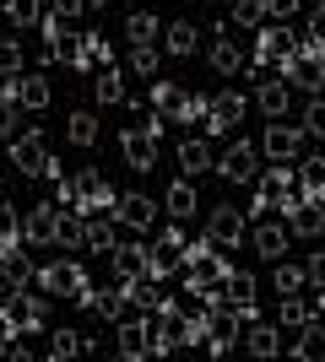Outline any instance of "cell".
<instances>
[{"label": "cell", "instance_id": "91938a15", "mask_svg": "<svg viewBox=\"0 0 325 362\" xmlns=\"http://www.w3.org/2000/svg\"><path fill=\"white\" fill-rule=\"evenodd\" d=\"M0 6H6V0H0Z\"/></svg>", "mask_w": 325, "mask_h": 362}, {"label": "cell", "instance_id": "74e56055", "mask_svg": "<svg viewBox=\"0 0 325 362\" xmlns=\"http://www.w3.org/2000/svg\"><path fill=\"white\" fill-rule=\"evenodd\" d=\"M108 65H114V49H108L98 33H87V38H81V71H108Z\"/></svg>", "mask_w": 325, "mask_h": 362}, {"label": "cell", "instance_id": "e0dca14e", "mask_svg": "<svg viewBox=\"0 0 325 362\" xmlns=\"http://www.w3.org/2000/svg\"><path fill=\"white\" fill-rule=\"evenodd\" d=\"M114 222H120L125 233H136V238H141V233L157 222V206H152L147 195H120V206H114Z\"/></svg>", "mask_w": 325, "mask_h": 362}, {"label": "cell", "instance_id": "f5cc1de1", "mask_svg": "<svg viewBox=\"0 0 325 362\" xmlns=\"http://www.w3.org/2000/svg\"><path fill=\"white\" fill-rule=\"evenodd\" d=\"M298 6H304V0H266V11L277 16V22H287V16H293Z\"/></svg>", "mask_w": 325, "mask_h": 362}, {"label": "cell", "instance_id": "30bf717a", "mask_svg": "<svg viewBox=\"0 0 325 362\" xmlns=\"http://www.w3.org/2000/svg\"><path fill=\"white\" fill-rule=\"evenodd\" d=\"M38 292H49V298H71V303H76L81 292H87V276H81L76 259H55V265H44V271H38Z\"/></svg>", "mask_w": 325, "mask_h": 362}, {"label": "cell", "instance_id": "4316f807", "mask_svg": "<svg viewBox=\"0 0 325 362\" xmlns=\"http://www.w3.org/2000/svg\"><path fill=\"white\" fill-rule=\"evenodd\" d=\"M55 249H87V211H65L60 206V227H55Z\"/></svg>", "mask_w": 325, "mask_h": 362}, {"label": "cell", "instance_id": "8fae6325", "mask_svg": "<svg viewBox=\"0 0 325 362\" xmlns=\"http://www.w3.org/2000/svg\"><path fill=\"white\" fill-rule=\"evenodd\" d=\"M6 87L16 92V103L28 108V114H44V108L55 103V81H49L44 71H22V76H11Z\"/></svg>", "mask_w": 325, "mask_h": 362}, {"label": "cell", "instance_id": "5bb4252c", "mask_svg": "<svg viewBox=\"0 0 325 362\" xmlns=\"http://www.w3.org/2000/svg\"><path fill=\"white\" fill-rule=\"evenodd\" d=\"M55 227H60V206L44 200V206H33V211L22 216V243H33V249H55Z\"/></svg>", "mask_w": 325, "mask_h": 362}, {"label": "cell", "instance_id": "277c9868", "mask_svg": "<svg viewBox=\"0 0 325 362\" xmlns=\"http://www.w3.org/2000/svg\"><path fill=\"white\" fill-rule=\"evenodd\" d=\"M0 314L16 325V335H28V341H33V335L44 330V319H49V292H44V298H33L28 287H16V292L0 298Z\"/></svg>", "mask_w": 325, "mask_h": 362}, {"label": "cell", "instance_id": "83f0119b", "mask_svg": "<svg viewBox=\"0 0 325 362\" xmlns=\"http://www.w3.org/2000/svg\"><path fill=\"white\" fill-rule=\"evenodd\" d=\"M93 92H98V103H103V108L125 103V98H130V92H125V71H120V65H108V71H93Z\"/></svg>", "mask_w": 325, "mask_h": 362}, {"label": "cell", "instance_id": "7dc6e473", "mask_svg": "<svg viewBox=\"0 0 325 362\" xmlns=\"http://www.w3.org/2000/svg\"><path fill=\"white\" fill-rule=\"evenodd\" d=\"M22 243V216L11 206H0V249H16Z\"/></svg>", "mask_w": 325, "mask_h": 362}, {"label": "cell", "instance_id": "7402d4cb", "mask_svg": "<svg viewBox=\"0 0 325 362\" xmlns=\"http://www.w3.org/2000/svg\"><path fill=\"white\" fill-rule=\"evenodd\" d=\"M38 281V271H33V259L22 255V249H0V287L16 292V287H33Z\"/></svg>", "mask_w": 325, "mask_h": 362}, {"label": "cell", "instance_id": "52a82bcc", "mask_svg": "<svg viewBox=\"0 0 325 362\" xmlns=\"http://www.w3.org/2000/svg\"><path fill=\"white\" fill-rule=\"evenodd\" d=\"M304 124H282V119H266V136H261V157L271 163H298L304 157Z\"/></svg>", "mask_w": 325, "mask_h": 362}, {"label": "cell", "instance_id": "7c38bea8", "mask_svg": "<svg viewBox=\"0 0 325 362\" xmlns=\"http://www.w3.org/2000/svg\"><path fill=\"white\" fill-rule=\"evenodd\" d=\"M206 238L222 243V249H239V243L249 238V216L233 211V206H217V211L206 216Z\"/></svg>", "mask_w": 325, "mask_h": 362}, {"label": "cell", "instance_id": "f546056e", "mask_svg": "<svg viewBox=\"0 0 325 362\" xmlns=\"http://www.w3.org/2000/svg\"><path fill=\"white\" fill-rule=\"evenodd\" d=\"M222 298L233 303V308H249V303L261 298V281L249 271H228V281H222Z\"/></svg>", "mask_w": 325, "mask_h": 362}, {"label": "cell", "instance_id": "d6986e66", "mask_svg": "<svg viewBox=\"0 0 325 362\" xmlns=\"http://www.w3.org/2000/svg\"><path fill=\"white\" fill-rule=\"evenodd\" d=\"M244 98L239 92H217L212 98V114H206V136H228V124H239L244 119Z\"/></svg>", "mask_w": 325, "mask_h": 362}, {"label": "cell", "instance_id": "bcb514c9", "mask_svg": "<svg viewBox=\"0 0 325 362\" xmlns=\"http://www.w3.org/2000/svg\"><path fill=\"white\" fill-rule=\"evenodd\" d=\"M114 206H120V189H114L108 179H98V189L87 195V206H81V211H114Z\"/></svg>", "mask_w": 325, "mask_h": 362}, {"label": "cell", "instance_id": "2e32d148", "mask_svg": "<svg viewBox=\"0 0 325 362\" xmlns=\"http://www.w3.org/2000/svg\"><path fill=\"white\" fill-rule=\"evenodd\" d=\"M114 346H120V357H152V314L125 319L120 335H114Z\"/></svg>", "mask_w": 325, "mask_h": 362}, {"label": "cell", "instance_id": "6f0895ef", "mask_svg": "<svg viewBox=\"0 0 325 362\" xmlns=\"http://www.w3.org/2000/svg\"><path fill=\"white\" fill-rule=\"evenodd\" d=\"M320 319H325V303H320Z\"/></svg>", "mask_w": 325, "mask_h": 362}, {"label": "cell", "instance_id": "5b68a950", "mask_svg": "<svg viewBox=\"0 0 325 362\" xmlns=\"http://www.w3.org/2000/svg\"><path fill=\"white\" fill-rule=\"evenodd\" d=\"M298 44H304V38H298L287 22H277V16H271V22L261 28V38H255V60L271 65V71H282V65L298 54Z\"/></svg>", "mask_w": 325, "mask_h": 362}, {"label": "cell", "instance_id": "3957f363", "mask_svg": "<svg viewBox=\"0 0 325 362\" xmlns=\"http://www.w3.org/2000/svg\"><path fill=\"white\" fill-rule=\"evenodd\" d=\"M76 303L87 308V314L108 319V325H125V319H136V314H141V308H136V298H130V287H125V281H114V287H87Z\"/></svg>", "mask_w": 325, "mask_h": 362}, {"label": "cell", "instance_id": "603a6c76", "mask_svg": "<svg viewBox=\"0 0 325 362\" xmlns=\"http://www.w3.org/2000/svg\"><path fill=\"white\" fill-rule=\"evenodd\" d=\"M163 211H169L173 222H190V216L201 211V195H195L190 173H185V179H173V184H169V195H163Z\"/></svg>", "mask_w": 325, "mask_h": 362}, {"label": "cell", "instance_id": "60d3db41", "mask_svg": "<svg viewBox=\"0 0 325 362\" xmlns=\"http://www.w3.org/2000/svg\"><path fill=\"white\" fill-rule=\"evenodd\" d=\"M16 124H22V103L11 87H0V141H16Z\"/></svg>", "mask_w": 325, "mask_h": 362}, {"label": "cell", "instance_id": "f907efd6", "mask_svg": "<svg viewBox=\"0 0 325 362\" xmlns=\"http://www.w3.org/2000/svg\"><path fill=\"white\" fill-rule=\"evenodd\" d=\"M304 38L325 49V6H314V11H309V33H304Z\"/></svg>", "mask_w": 325, "mask_h": 362}, {"label": "cell", "instance_id": "4fadbf2b", "mask_svg": "<svg viewBox=\"0 0 325 362\" xmlns=\"http://www.w3.org/2000/svg\"><path fill=\"white\" fill-rule=\"evenodd\" d=\"M108 265H114V281H141V276H152V255H147L136 238L114 243V249H108Z\"/></svg>", "mask_w": 325, "mask_h": 362}, {"label": "cell", "instance_id": "8992f818", "mask_svg": "<svg viewBox=\"0 0 325 362\" xmlns=\"http://www.w3.org/2000/svg\"><path fill=\"white\" fill-rule=\"evenodd\" d=\"M38 28H44V44H49V60H60V65H76L81 71V38H87V33H71V16H44V22H38Z\"/></svg>", "mask_w": 325, "mask_h": 362}, {"label": "cell", "instance_id": "9c48e42d", "mask_svg": "<svg viewBox=\"0 0 325 362\" xmlns=\"http://www.w3.org/2000/svg\"><path fill=\"white\" fill-rule=\"evenodd\" d=\"M185 222H173L169 233H163V238L152 243V249H147V255H152V281H163V276H179L185 271Z\"/></svg>", "mask_w": 325, "mask_h": 362}, {"label": "cell", "instance_id": "db71d44e", "mask_svg": "<svg viewBox=\"0 0 325 362\" xmlns=\"http://www.w3.org/2000/svg\"><path fill=\"white\" fill-rule=\"evenodd\" d=\"M309 287H320V292H325V255H314V259H309Z\"/></svg>", "mask_w": 325, "mask_h": 362}, {"label": "cell", "instance_id": "681fc988", "mask_svg": "<svg viewBox=\"0 0 325 362\" xmlns=\"http://www.w3.org/2000/svg\"><path fill=\"white\" fill-rule=\"evenodd\" d=\"M304 136L325 141V98H309V108H304Z\"/></svg>", "mask_w": 325, "mask_h": 362}, {"label": "cell", "instance_id": "ba28073f", "mask_svg": "<svg viewBox=\"0 0 325 362\" xmlns=\"http://www.w3.org/2000/svg\"><path fill=\"white\" fill-rule=\"evenodd\" d=\"M212 173H222L228 184H255L261 179V146H255V141H233V146L217 157Z\"/></svg>", "mask_w": 325, "mask_h": 362}, {"label": "cell", "instance_id": "ab89813d", "mask_svg": "<svg viewBox=\"0 0 325 362\" xmlns=\"http://www.w3.org/2000/svg\"><path fill=\"white\" fill-rule=\"evenodd\" d=\"M233 22L249 33H261L266 22H271V11H266V0H233Z\"/></svg>", "mask_w": 325, "mask_h": 362}, {"label": "cell", "instance_id": "f6af8a7d", "mask_svg": "<svg viewBox=\"0 0 325 362\" xmlns=\"http://www.w3.org/2000/svg\"><path fill=\"white\" fill-rule=\"evenodd\" d=\"M22 44H16V38H0V76H6V81H11V76H22Z\"/></svg>", "mask_w": 325, "mask_h": 362}, {"label": "cell", "instance_id": "b9f144b4", "mask_svg": "<svg viewBox=\"0 0 325 362\" xmlns=\"http://www.w3.org/2000/svg\"><path fill=\"white\" fill-rule=\"evenodd\" d=\"M6 16H11V28H38L44 22V0H6Z\"/></svg>", "mask_w": 325, "mask_h": 362}, {"label": "cell", "instance_id": "7a4b0ae2", "mask_svg": "<svg viewBox=\"0 0 325 362\" xmlns=\"http://www.w3.org/2000/svg\"><path fill=\"white\" fill-rule=\"evenodd\" d=\"M11 168L22 173V179H55V173H60V163H55L44 130H22V136L11 141Z\"/></svg>", "mask_w": 325, "mask_h": 362}, {"label": "cell", "instance_id": "836d02e7", "mask_svg": "<svg viewBox=\"0 0 325 362\" xmlns=\"http://www.w3.org/2000/svg\"><path fill=\"white\" fill-rule=\"evenodd\" d=\"M81 351H93V341H87L81 330H55V335H49V357H55V362L81 357Z\"/></svg>", "mask_w": 325, "mask_h": 362}, {"label": "cell", "instance_id": "484cf974", "mask_svg": "<svg viewBox=\"0 0 325 362\" xmlns=\"http://www.w3.org/2000/svg\"><path fill=\"white\" fill-rule=\"evenodd\" d=\"M320 303H325V292H320V298H304V292H287V298H282V308H277V319L287 325V330H304V325H309V319L320 314Z\"/></svg>", "mask_w": 325, "mask_h": 362}, {"label": "cell", "instance_id": "d590c367", "mask_svg": "<svg viewBox=\"0 0 325 362\" xmlns=\"http://www.w3.org/2000/svg\"><path fill=\"white\" fill-rule=\"evenodd\" d=\"M293 357H304V362H325V325H304V335L293 341Z\"/></svg>", "mask_w": 325, "mask_h": 362}, {"label": "cell", "instance_id": "c3c4849f", "mask_svg": "<svg viewBox=\"0 0 325 362\" xmlns=\"http://www.w3.org/2000/svg\"><path fill=\"white\" fill-rule=\"evenodd\" d=\"M130 71H136V76H152L157 71V44H130Z\"/></svg>", "mask_w": 325, "mask_h": 362}, {"label": "cell", "instance_id": "680465c9", "mask_svg": "<svg viewBox=\"0 0 325 362\" xmlns=\"http://www.w3.org/2000/svg\"><path fill=\"white\" fill-rule=\"evenodd\" d=\"M0 298H6V287H0Z\"/></svg>", "mask_w": 325, "mask_h": 362}, {"label": "cell", "instance_id": "ac0fdd59", "mask_svg": "<svg viewBox=\"0 0 325 362\" xmlns=\"http://www.w3.org/2000/svg\"><path fill=\"white\" fill-rule=\"evenodd\" d=\"M120 151H125V168H136V173H152L157 168V136H147V130H125Z\"/></svg>", "mask_w": 325, "mask_h": 362}, {"label": "cell", "instance_id": "9a60e30c", "mask_svg": "<svg viewBox=\"0 0 325 362\" xmlns=\"http://www.w3.org/2000/svg\"><path fill=\"white\" fill-rule=\"evenodd\" d=\"M249 243H255V255L277 259V255H287V243H293V227H287V222H277V216L266 211L261 222L249 227Z\"/></svg>", "mask_w": 325, "mask_h": 362}, {"label": "cell", "instance_id": "1f68e13d", "mask_svg": "<svg viewBox=\"0 0 325 362\" xmlns=\"http://www.w3.org/2000/svg\"><path fill=\"white\" fill-rule=\"evenodd\" d=\"M277 346H282V335H277V325H244V351H255V357H277Z\"/></svg>", "mask_w": 325, "mask_h": 362}, {"label": "cell", "instance_id": "8d00e7d4", "mask_svg": "<svg viewBox=\"0 0 325 362\" xmlns=\"http://www.w3.org/2000/svg\"><path fill=\"white\" fill-rule=\"evenodd\" d=\"M125 33H130V44H157V38H163V22H157L152 11H130Z\"/></svg>", "mask_w": 325, "mask_h": 362}, {"label": "cell", "instance_id": "f1b7e54d", "mask_svg": "<svg viewBox=\"0 0 325 362\" xmlns=\"http://www.w3.org/2000/svg\"><path fill=\"white\" fill-rule=\"evenodd\" d=\"M217 33H222V38L212 44V71L217 76H233L239 65H244V54H239V44L228 38V22H217Z\"/></svg>", "mask_w": 325, "mask_h": 362}, {"label": "cell", "instance_id": "f35d334b", "mask_svg": "<svg viewBox=\"0 0 325 362\" xmlns=\"http://www.w3.org/2000/svg\"><path fill=\"white\" fill-rule=\"evenodd\" d=\"M65 136H71V146H98V119L87 108H76V114L65 119Z\"/></svg>", "mask_w": 325, "mask_h": 362}, {"label": "cell", "instance_id": "ee69618b", "mask_svg": "<svg viewBox=\"0 0 325 362\" xmlns=\"http://www.w3.org/2000/svg\"><path fill=\"white\" fill-rule=\"evenodd\" d=\"M55 206H65V211H81V184L65 179V173H55Z\"/></svg>", "mask_w": 325, "mask_h": 362}, {"label": "cell", "instance_id": "cb8c5ba5", "mask_svg": "<svg viewBox=\"0 0 325 362\" xmlns=\"http://www.w3.org/2000/svg\"><path fill=\"white\" fill-rule=\"evenodd\" d=\"M287 227H293V238H320L325 233V200H298L287 211Z\"/></svg>", "mask_w": 325, "mask_h": 362}, {"label": "cell", "instance_id": "e575fe53", "mask_svg": "<svg viewBox=\"0 0 325 362\" xmlns=\"http://www.w3.org/2000/svg\"><path fill=\"white\" fill-rule=\"evenodd\" d=\"M271 287H277V298H287V292H304V287H309V265H287V259H282L277 271H271Z\"/></svg>", "mask_w": 325, "mask_h": 362}, {"label": "cell", "instance_id": "9f6ffc18", "mask_svg": "<svg viewBox=\"0 0 325 362\" xmlns=\"http://www.w3.org/2000/svg\"><path fill=\"white\" fill-rule=\"evenodd\" d=\"M93 6H108V0H93Z\"/></svg>", "mask_w": 325, "mask_h": 362}, {"label": "cell", "instance_id": "d4e9b609", "mask_svg": "<svg viewBox=\"0 0 325 362\" xmlns=\"http://www.w3.org/2000/svg\"><path fill=\"white\" fill-rule=\"evenodd\" d=\"M152 108L163 114V119H185V108H190V92L179 87V81H152Z\"/></svg>", "mask_w": 325, "mask_h": 362}, {"label": "cell", "instance_id": "44dd1931", "mask_svg": "<svg viewBox=\"0 0 325 362\" xmlns=\"http://www.w3.org/2000/svg\"><path fill=\"white\" fill-rule=\"evenodd\" d=\"M120 238H125V227L114 222V211H87V249L93 255H108Z\"/></svg>", "mask_w": 325, "mask_h": 362}, {"label": "cell", "instance_id": "4dcf8cb0", "mask_svg": "<svg viewBox=\"0 0 325 362\" xmlns=\"http://www.w3.org/2000/svg\"><path fill=\"white\" fill-rule=\"evenodd\" d=\"M179 168H185V173H212L217 157H212V146H206L201 136H190V141H179Z\"/></svg>", "mask_w": 325, "mask_h": 362}, {"label": "cell", "instance_id": "11a10c76", "mask_svg": "<svg viewBox=\"0 0 325 362\" xmlns=\"http://www.w3.org/2000/svg\"><path fill=\"white\" fill-rule=\"evenodd\" d=\"M87 6H93V0H55V11H60V16H81Z\"/></svg>", "mask_w": 325, "mask_h": 362}, {"label": "cell", "instance_id": "816d5d0a", "mask_svg": "<svg viewBox=\"0 0 325 362\" xmlns=\"http://www.w3.org/2000/svg\"><path fill=\"white\" fill-rule=\"evenodd\" d=\"M206 114H212V98L190 92V108H185V119H201V124H206Z\"/></svg>", "mask_w": 325, "mask_h": 362}, {"label": "cell", "instance_id": "6da1fadb", "mask_svg": "<svg viewBox=\"0 0 325 362\" xmlns=\"http://www.w3.org/2000/svg\"><path fill=\"white\" fill-rule=\"evenodd\" d=\"M222 281H228V249L212 243V238L190 243V249H185V287L212 292V287H222Z\"/></svg>", "mask_w": 325, "mask_h": 362}, {"label": "cell", "instance_id": "d6a6232c", "mask_svg": "<svg viewBox=\"0 0 325 362\" xmlns=\"http://www.w3.org/2000/svg\"><path fill=\"white\" fill-rule=\"evenodd\" d=\"M163 49H169V54H195V49H201V33L190 28V22H169V28H163Z\"/></svg>", "mask_w": 325, "mask_h": 362}, {"label": "cell", "instance_id": "ffe728a7", "mask_svg": "<svg viewBox=\"0 0 325 362\" xmlns=\"http://www.w3.org/2000/svg\"><path fill=\"white\" fill-rule=\"evenodd\" d=\"M255 103H261L266 119H287V103H293V92L282 76H261V87H255Z\"/></svg>", "mask_w": 325, "mask_h": 362}, {"label": "cell", "instance_id": "7bdbcfd3", "mask_svg": "<svg viewBox=\"0 0 325 362\" xmlns=\"http://www.w3.org/2000/svg\"><path fill=\"white\" fill-rule=\"evenodd\" d=\"M298 179H304L309 200H325V157H304V163H298Z\"/></svg>", "mask_w": 325, "mask_h": 362}]
</instances>
